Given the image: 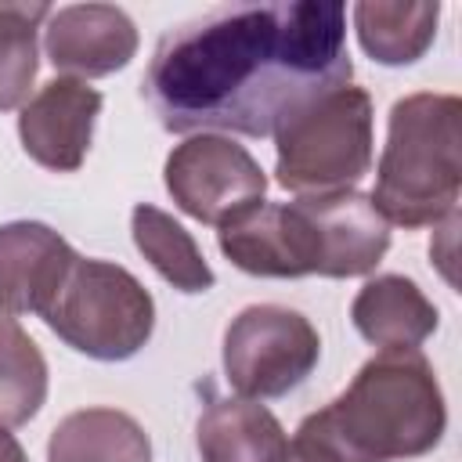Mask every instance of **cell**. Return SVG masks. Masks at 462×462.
I'll return each mask as SVG.
<instances>
[{"instance_id": "obj_1", "label": "cell", "mask_w": 462, "mask_h": 462, "mask_svg": "<svg viewBox=\"0 0 462 462\" xmlns=\"http://www.w3.org/2000/svg\"><path fill=\"white\" fill-rule=\"evenodd\" d=\"M350 76L343 4H224L159 36L141 94L170 134L271 137Z\"/></svg>"}, {"instance_id": "obj_2", "label": "cell", "mask_w": 462, "mask_h": 462, "mask_svg": "<svg viewBox=\"0 0 462 462\" xmlns=\"http://www.w3.org/2000/svg\"><path fill=\"white\" fill-rule=\"evenodd\" d=\"M444 426L448 408L433 365L419 350H383L296 433L336 462H401L433 451Z\"/></svg>"}, {"instance_id": "obj_3", "label": "cell", "mask_w": 462, "mask_h": 462, "mask_svg": "<svg viewBox=\"0 0 462 462\" xmlns=\"http://www.w3.org/2000/svg\"><path fill=\"white\" fill-rule=\"evenodd\" d=\"M462 191V101L419 90L390 108L372 202L386 224L426 227L458 209Z\"/></svg>"}, {"instance_id": "obj_4", "label": "cell", "mask_w": 462, "mask_h": 462, "mask_svg": "<svg viewBox=\"0 0 462 462\" xmlns=\"http://www.w3.org/2000/svg\"><path fill=\"white\" fill-rule=\"evenodd\" d=\"M274 173L285 191L328 195L354 188L372 170V97L343 83L274 130Z\"/></svg>"}, {"instance_id": "obj_5", "label": "cell", "mask_w": 462, "mask_h": 462, "mask_svg": "<svg viewBox=\"0 0 462 462\" xmlns=\"http://www.w3.org/2000/svg\"><path fill=\"white\" fill-rule=\"evenodd\" d=\"M40 318L72 350L94 361H126L152 339L155 300L126 267L76 253Z\"/></svg>"}, {"instance_id": "obj_6", "label": "cell", "mask_w": 462, "mask_h": 462, "mask_svg": "<svg viewBox=\"0 0 462 462\" xmlns=\"http://www.w3.org/2000/svg\"><path fill=\"white\" fill-rule=\"evenodd\" d=\"M318 357V328L282 303H253L238 310L224 332V375L231 390L249 401L296 390L314 372Z\"/></svg>"}, {"instance_id": "obj_7", "label": "cell", "mask_w": 462, "mask_h": 462, "mask_svg": "<svg viewBox=\"0 0 462 462\" xmlns=\"http://www.w3.org/2000/svg\"><path fill=\"white\" fill-rule=\"evenodd\" d=\"M162 180L177 209L202 224H224L263 202L267 177L260 162L231 137L195 134L166 155Z\"/></svg>"}, {"instance_id": "obj_8", "label": "cell", "mask_w": 462, "mask_h": 462, "mask_svg": "<svg viewBox=\"0 0 462 462\" xmlns=\"http://www.w3.org/2000/svg\"><path fill=\"white\" fill-rule=\"evenodd\" d=\"M296 213L310 242V274L357 278L375 271L390 249V224L365 191L300 195Z\"/></svg>"}, {"instance_id": "obj_9", "label": "cell", "mask_w": 462, "mask_h": 462, "mask_svg": "<svg viewBox=\"0 0 462 462\" xmlns=\"http://www.w3.org/2000/svg\"><path fill=\"white\" fill-rule=\"evenodd\" d=\"M101 116V94L87 79L58 76L43 83L18 116V137L32 162L54 173H72L83 166Z\"/></svg>"}, {"instance_id": "obj_10", "label": "cell", "mask_w": 462, "mask_h": 462, "mask_svg": "<svg viewBox=\"0 0 462 462\" xmlns=\"http://www.w3.org/2000/svg\"><path fill=\"white\" fill-rule=\"evenodd\" d=\"M43 51L72 79L108 76L137 54V25L116 4H69L43 22Z\"/></svg>"}, {"instance_id": "obj_11", "label": "cell", "mask_w": 462, "mask_h": 462, "mask_svg": "<svg viewBox=\"0 0 462 462\" xmlns=\"http://www.w3.org/2000/svg\"><path fill=\"white\" fill-rule=\"evenodd\" d=\"M76 249L40 220L0 224V318L43 314L61 289Z\"/></svg>"}, {"instance_id": "obj_12", "label": "cell", "mask_w": 462, "mask_h": 462, "mask_svg": "<svg viewBox=\"0 0 462 462\" xmlns=\"http://www.w3.org/2000/svg\"><path fill=\"white\" fill-rule=\"evenodd\" d=\"M220 253L256 278H303L310 274L307 227L292 202H256L217 231Z\"/></svg>"}, {"instance_id": "obj_13", "label": "cell", "mask_w": 462, "mask_h": 462, "mask_svg": "<svg viewBox=\"0 0 462 462\" xmlns=\"http://www.w3.org/2000/svg\"><path fill=\"white\" fill-rule=\"evenodd\" d=\"M350 321L361 339L379 350H419V343L437 332L440 314L411 278L379 274L354 296Z\"/></svg>"}, {"instance_id": "obj_14", "label": "cell", "mask_w": 462, "mask_h": 462, "mask_svg": "<svg viewBox=\"0 0 462 462\" xmlns=\"http://www.w3.org/2000/svg\"><path fill=\"white\" fill-rule=\"evenodd\" d=\"M202 462H274L285 448L282 422L249 397H220L195 422Z\"/></svg>"}, {"instance_id": "obj_15", "label": "cell", "mask_w": 462, "mask_h": 462, "mask_svg": "<svg viewBox=\"0 0 462 462\" xmlns=\"http://www.w3.org/2000/svg\"><path fill=\"white\" fill-rule=\"evenodd\" d=\"M47 462H152V440L119 408H79L51 430Z\"/></svg>"}, {"instance_id": "obj_16", "label": "cell", "mask_w": 462, "mask_h": 462, "mask_svg": "<svg viewBox=\"0 0 462 462\" xmlns=\"http://www.w3.org/2000/svg\"><path fill=\"white\" fill-rule=\"evenodd\" d=\"M440 22V4L433 0H361L354 4V29L368 58L379 65H411L419 61Z\"/></svg>"}, {"instance_id": "obj_17", "label": "cell", "mask_w": 462, "mask_h": 462, "mask_svg": "<svg viewBox=\"0 0 462 462\" xmlns=\"http://www.w3.org/2000/svg\"><path fill=\"white\" fill-rule=\"evenodd\" d=\"M130 231H134V245L137 253L180 292H209L217 274L206 263L202 249L195 245V238L159 206L141 202L130 213Z\"/></svg>"}, {"instance_id": "obj_18", "label": "cell", "mask_w": 462, "mask_h": 462, "mask_svg": "<svg viewBox=\"0 0 462 462\" xmlns=\"http://www.w3.org/2000/svg\"><path fill=\"white\" fill-rule=\"evenodd\" d=\"M47 401V361L32 336L0 318V430L25 426Z\"/></svg>"}, {"instance_id": "obj_19", "label": "cell", "mask_w": 462, "mask_h": 462, "mask_svg": "<svg viewBox=\"0 0 462 462\" xmlns=\"http://www.w3.org/2000/svg\"><path fill=\"white\" fill-rule=\"evenodd\" d=\"M51 18V4L22 0L0 4V112L29 101V87L36 79V32Z\"/></svg>"}, {"instance_id": "obj_20", "label": "cell", "mask_w": 462, "mask_h": 462, "mask_svg": "<svg viewBox=\"0 0 462 462\" xmlns=\"http://www.w3.org/2000/svg\"><path fill=\"white\" fill-rule=\"evenodd\" d=\"M274 462H336L328 451H321L314 440H307V437H292V440H285V448L278 451V458Z\"/></svg>"}, {"instance_id": "obj_21", "label": "cell", "mask_w": 462, "mask_h": 462, "mask_svg": "<svg viewBox=\"0 0 462 462\" xmlns=\"http://www.w3.org/2000/svg\"><path fill=\"white\" fill-rule=\"evenodd\" d=\"M0 462H25V451H22V444L7 433V430H0Z\"/></svg>"}]
</instances>
